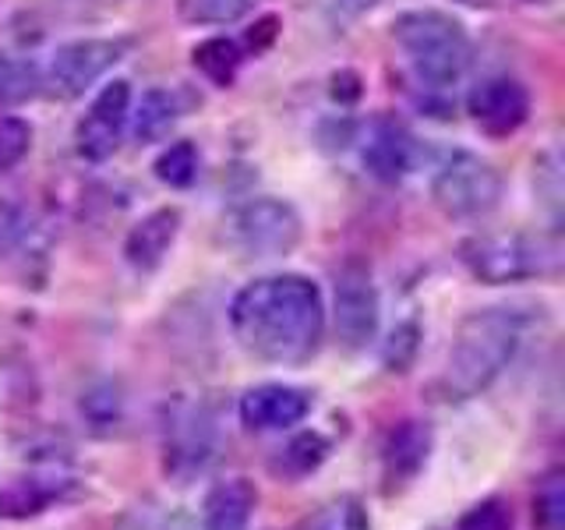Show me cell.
<instances>
[{
	"label": "cell",
	"mask_w": 565,
	"mask_h": 530,
	"mask_svg": "<svg viewBox=\"0 0 565 530\" xmlns=\"http://www.w3.org/2000/svg\"><path fill=\"white\" fill-rule=\"evenodd\" d=\"M530 4H541V0H530Z\"/></svg>",
	"instance_id": "cell-32"
},
{
	"label": "cell",
	"mask_w": 565,
	"mask_h": 530,
	"mask_svg": "<svg viewBox=\"0 0 565 530\" xmlns=\"http://www.w3.org/2000/svg\"><path fill=\"white\" fill-rule=\"evenodd\" d=\"M417 350H420V326L417 322H403V326H396L393 332H388V340L382 347V364L388 371H406L414 364Z\"/></svg>",
	"instance_id": "cell-28"
},
{
	"label": "cell",
	"mask_w": 565,
	"mask_h": 530,
	"mask_svg": "<svg viewBox=\"0 0 565 530\" xmlns=\"http://www.w3.org/2000/svg\"><path fill=\"white\" fill-rule=\"evenodd\" d=\"M32 149V124L14 117V114H0V173L14 170Z\"/></svg>",
	"instance_id": "cell-27"
},
{
	"label": "cell",
	"mask_w": 565,
	"mask_h": 530,
	"mask_svg": "<svg viewBox=\"0 0 565 530\" xmlns=\"http://www.w3.org/2000/svg\"><path fill=\"white\" fill-rule=\"evenodd\" d=\"M230 329L244 353L269 364H305L326 336V297L318 283L276 273L244 283L230 300Z\"/></svg>",
	"instance_id": "cell-1"
},
{
	"label": "cell",
	"mask_w": 565,
	"mask_h": 530,
	"mask_svg": "<svg viewBox=\"0 0 565 530\" xmlns=\"http://www.w3.org/2000/svg\"><path fill=\"white\" fill-rule=\"evenodd\" d=\"M40 85H43V71L32 61L0 53V106H14V103L32 99L40 93Z\"/></svg>",
	"instance_id": "cell-20"
},
{
	"label": "cell",
	"mask_w": 565,
	"mask_h": 530,
	"mask_svg": "<svg viewBox=\"0 0 565 530\" xmlns=\"http://www.w3.org/2000/svg\"><path fill=\"white\" fill-rule=\"evenodd\" d=\"M220 453V428L205 406H173L163 428V467L177 485L202 477Z\"/></svg>",
	"instance_id": "cell-7"
},
{
	"label": "cell",
	"mask_w": 565,
	"mask_h": 530,
	"mask_svg": "<svg viewBox=\"0 0 565 530\" xmlns=\"http://www.w3.org/2000/svg\"><path fill=\"white\" fill-rule=\"evenodd\" d=\"M258 0H177V14L188 25H234Z\"/></svg>",
	"instance_id": "cell-22"
},
{
	"label": "cell",
	"mask_w": 565,
	"mask_h": 530,
	"mask_svg": "<svg viewBox=\"0 0 565 530\" xmlns=\"http://www.w3.org/2000/svg\"><path fill=\"white\" fill-rule=\"evenodd\" d=\"M467 4H494V0H467Z\"/></svg>",
	"instance_id": "cell-31"
},
{
	"label": "cell",
	"mask_w": 565,
	"mask_h": 530,
	"mask_svg": "<svg viewBox=\"0 0 565 530\" xmlns=\"http://www.w3.org/2000/svg\"><path fill=\"white\" fill-rule=\"evenodd\" d=\"M463 265L473 279L488 283V287H505V283L555 276L562 265V247L555 237L526 234V230L481 234L463 244Z\"/></svg>",
	"instance_id": "cell-4"
},
{
	"label": "cell",
	"mask_w": 565,
	"mask_h": 530,
	"mask_svg": "<svg viewBox=\"0 0 565 530\" xmlns=\"http://www.w3.org/2000/svg\"><path fill=\"white\" fill-rule=\"evenodd\" d=\"M177 117H181V106H177V96L167 93V88H149L146 96L138 103H131V114H128V128L138 141H156L163 138Z\"/></svg>",
	"instance_id": "cell-18"
},
{
	"label": "cell",
	"mask_w": 565,
	"mask_h": 530,
	"mask_svg": "<svg viewBox=\"0 0 565 530\" xmlns=\"http://www.w3.org/2000/svg\"><path fill=\"white\" fill-rule=\"evenodd\" d=\"M177 234H181V209H173V205L152 209L149 216H141L131 226V234L124 237V258H128L131 269L152 273L167 262Z\"/></svg>",
	"instance_id": "cell-16"
},
{
	"label": "cell",
	"mask_w": 565,
	"mask_h": 530,
	"mask_svg": "<svg viewBox=\"0 0 565 530\" xmlns=\"http://www.w3.org/2000/svg\"><path fill=\"white\" fill-rule=\"evenodd\" d=\"M431 202L449 220H481L502 202V173L477 152L452 149L435 167Z\"/></svg>",
	"instance_id": "cell-6"
},
{
	"label": "cell",
	"mask_w": 565,
	"mask_h": 530,
	"mask_svg": "<svg viewBox=\"0 0 565 530\" xmlns=\"http://www.w3.org/2000/svg\"><path fill=\"white\" fill-rule=\"evenodd\" d=\"M258 512V488L252 477L230 474L209 485L202 499V527L205 530H252Z\"/></svg>",
	"instance_id": "cell-15"
},
{
	"label": "cell",
	"mask_w": 565,
	"mask_h": 530,
	"mask_svg": "<svg viewBox=\"0 0 565 530\" xmlns=\"http://www.w3.org/2000/svg\"><path fill=\"white\" fill-rule=\"evenodd\" d=\"M467 114L473 124L491 138L516 135L530 120V93L520 78L509 75H488L481 78L467 96Z\"/></svg>",
	"instance_id": "cell-12"
},
{
	"label": "cell",
	"mask_w": 565,
	"mask_h": 530,
	"mask_svg": "<svg viewBox=\"0 0 565 530\" xmlns=\"http://www.w3.org/2000/svg\"><path fill=\"white\" fill-rule=\"evenodd\" d=\"M382 322V305L375 279L364 265L350 262L335 273V290H332V329L335 340L347 350H364L379 336Z\"/></svg>",
	"instance_id": "cell-9"
},
{
	"label": "cell",
	"mask_w": 565,
	"mask_h": 530,
	"mask_svg": "<svg viewBox=\"0 0 565 530\" xmlns=\"http://www.w3.org/2000/svg\"><path fill=\"white\" fill-rule=\"evenodd\" d=\"M156 177L170 188H191L194 177H199V149L191 141H173L156 159Z\"/></svg>",
	"instance_id": "cell-24"
},
{
	"label": "cell",
	"mask_w": 565,
	"mask_h": 530,
	"mask_svg": "<svg viewBox=\"0 0 565 530\" xmlns=\"http://www.w3.org/2000/svg\"><path fill=\"white\" fill-rule=\"evenodd\" d=\"M534 322L537 318L530 305H488L470 311L459 322L446 368L435 382L438 400L467 403L484 396L516 361Z\"/></svg>",
	"instance_id": "cell-2"
},
{
	"label": "cell",
	"mask_w": 565,
	"mask_h": 530,
	"mask_svg": "<svg viewBox=\"0 0 565 530\" xmlns=\"http://www.w3.org/2000/svg\"><path fill=\"white\" fill-rule=\"evenodd\" d=\"M305 530H371V512L358 495H340L318 509Z\"/></svg>",
	"instance_id": "cell-23"
},
{
	"label": "cell",
	"mask_w": 565,
	"mask_h": 530,
	"mask_svg": "<svg viewBox=\"0 0 565 530\" xmlns=\"http://www.w3.org/2000/svg\"><path fill=\"white\" fill-rule=\"evenodd\" d=\"M456 530H516V517L502 495H488L456 520Z\"/></svg>",
	"instance_id": "cell-26"
},
{
	"label": "cell",
	"mask_w": 565,
	"mask_h": 530,
	"mask_svg": "<svg viewBox=\"0 0 565 530\" xmlns=\"http://www.w3.org/2000/svg\"><path fill=\"white\" fill-rule=\"evenodd\" d=\"M534 527L537 530H565V477L552 470L541 477L534 491Z\"/></svg>",
	"instance_id": "cell-25"
},
{
	"label": "cell",
	"mask_w": 565,
	"mask_h": 530,
	"mask_svg": "<svg viewBox=\"0 0 565 530\" xmlns=\"http://www.w3.org/2000/svg\"><path fill=\"white\" fill-rule=\"evenodd\" d=\"M191 61L212 85L226 88V85H234L237 71L244 64V53L234 40H226V35H209V40H202L191 50Z\"/></svg>",
	"instance_id": "cell-19"
},
{
	"label": "cell",
	"mask_w": 565,
	"mask_h": 530,
	"mask_svg": "<svg viewBox=\"0 0 565 530\" xmlns=\"http://www.w3.org/2000/svg\"><path fill=\"white\" fill-rule=\"evenodd\" d=\"M305 237V223H300V212L282 202V199H262L241 202L237 209L226 212L223 220V241L237 258H287L294 247Z\"/></svg>",
	"instance_id": "cell-5"
},
{
	"label": "cell",
	"mask_w": 565,
	"mask_h": 530,
	"mask_svg": "<svg viewBox=\"0 0 565 530\" xmlns=\"http://www.w3.org/2000/svg\"><path fill=\"white\" fill-rule=\"evenodd\" d=\"M431 453H435V432H431V424L420 417H406L385 435V442H382V491L388 499L411 491L420 481V474L431 464Z\"/></svg>",
	"instance_id": "cell-11"
},
{
	"label": "cell",
	"mask_w": 565,
	"mask_h": 530,
	"mask_svg": "<svg viewBox=\"0 0 565 530\" xmlns=\"http://www.w3.org/2000/svg\"><path fill=\"white\" fill-rule=\"evenodd\" d=\"M393 40L403 50L414 78L424 88L446 93L470 67V35L446 11H406L393 22Z\"/></svg>",
	"instance_id": "cell-3"
},
{
	"label": "cell",
	"mask_w": 565,
	"mask_h": 530,
	"mask_svg": "<svg viewBox=\"0 0 565 530\" xmlns=\"http://www.w3.org/2000/svg\"><path fill=\"white\" fill-rule=\"evenodd\" d=\"M371 4H375V0H329V11H332L335 22H347V18L364 14Z\"/></svg>",
	"instance_id": "cell-30"
},
{
	"label": "cell",
	"mask_w": 565,
	"mask_h": 530,
	"mask_svg": "<svg viewBox=\"0 0 565 530\" xmlns=\"http://www.w3.org/2000/svg\"><path fill=\"white\" fill-rule=\"evenodd\" d=\"M29 237V212L14 202H0V258Z\"/></svg>",
	"instance_id": "cell-29"
},
{
	"label": "cell",
	"mask_w": 565,
	"mask_h": 530,
	"mask_svg": "<svg viewBox=\"0 0 565 530\" xmlns=\"http://www.w3.org/2000/svg\"><path fill=\"white\" fill-rule=\"evenodd\" d=\"M361 163L364 170L382 184H396L417 163V141L414 135L403 128L393 117H379L371 120V128L364 135L361 146Z\"/></svg>",
	"instance_id": "cell-14"
},
{
	"label": "cell",
	"mask_w": 565,
	"mask_h": 530,
	"mask_svg": "<svg viewBox=\"0 0 565 530\" xmlns=\"http://www.w3.org/2000/svg\"><path fill=\"white\" fill-rule=\"evenodd\" d=\"M311 393L287 382L252 385L237 403V417L247 432H290L311 414Z\"/></svg>",
	"instance_id": "cell-13"
},
{
	"label": "cell",
	"mask_w": 565,
	"mask_h": 530,
	"mask_svg": "<svg viewBox=\"0 0 565 530\" xmlns=\"http://www.w3.org/2000/svg\"><path fill=\"white\" fill-rule=\"evenodd\" d=\"M131 82L114 78L110 85L99 88V96L88 103L85 117L75 128V149L88 163H103L120 149V138L128 131L131 114Z\"/></svg>",
	"instance_id": "cell-10"
},
{
	"label": "cell",
	"mask_w": 565,
	"mask_h": 530,
	"mask_svg": "<svg viewBox=\"0 0 565 530\" xmlns=\"http://www.w3.org/2000/svg\"><path fill=\"white\" fill-rule=\"evenodd\" d=\"M78 411L88 421V428L110 432L124 417V396H120V389L114 382H96V385H88L82 393Z\"/></svg>",
	"instance_id": "cell-21"
},
{
	"label": "cell",
	"mask_w": 565,
	"mask_h": 530,
	"mask_svg": "<svg viewBox=\"0 0 565 530\" xmlns=\"http://www.w3.org/2000/svg\"><path fill=\"white\" fill-rule=\"evenodd\" d=\"M332 456V438L322 435V432H297L287 438V446H279L276 456L269 459V470L276 477H282V481H305L308 474H315L318 467L326 464V459Z\"/></svg>",
	"instance_id": "cell-17"
},
{
	"label": "cell",
	"mask_w": 565,
	"mask_h": 530,
	"mask_svg": "<svg viewBox=\"0 0 565 530\" xmlns=\"http://www.w3.org/2000/svg\"><path fill=\"white\" fill-rule=\"evenodd\" d=\"M128 43L124 40H75L53 50V57L43 71V85L57 99H78L85 88H93L99 78L124 61Z\"/></svg>",
	"instance_id": "cell-8"
}]
</instances>
